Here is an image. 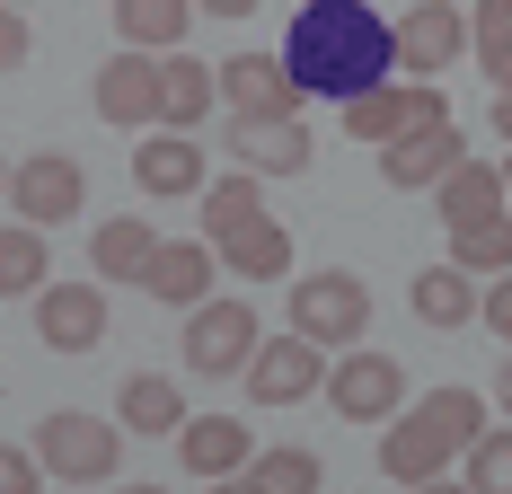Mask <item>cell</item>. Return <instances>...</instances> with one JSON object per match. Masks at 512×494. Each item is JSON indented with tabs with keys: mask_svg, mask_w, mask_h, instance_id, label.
Returning a JSON list of instances; mask_svg holds the SVG:
<instances>
[{
	"mask_svg": "<svg viewBox=\"0 0 512 494\" xmlns=\"http://www.w3.org/2000/svg\"><path fill=\"white\" fill-rule=\"evenodd\" d=\"M460 159H468L460 124H424V133H407V142H380V177H389L398 195H415V186H442Z\"/></svg>",
	"mask_w": 512,
	"mask_h": 494,
	"instance_id": "cell-16",
	"label": "cell"
},
{
	"mask_svg": "<svg viewBox=\"0 0 512 494\" xmlns=\"http://www.w3.org/2000/svg\"><path fill=\"white\" fill-rule=\"evenodd\" d=\"M221 265H230L239 283H283V274H292V230L265 212V221L239 230V239H221Z\"/></svg>",
	"mask_w": 512,
	"mask_h": 494,
	"instance_id": "cell-25",
	"label": "cell"
},
{
	"mask_svg": "<svg viewBox=\"0 0 512 494\" xmlns=\"http://www.w3.org/2000/svg\"><path fill=\"white\" fill-rule=\"evenodd\" d=\"M468 45H477V27H468V9H451V0H415L407 18H398V62H407V80H442Z\"/></svg>",
	"mask_w": 512,
	"mask_h": 494,
	"instance_id": "cell-11",
	"label": "cell"
},
{
	"mask_svg": "<svg viewBox=\"0 0 512 494\" xmlns=\"http://www.w3.org/2000/svg\"><path fill=\"white\" fill-rule=\"evenodd\" d=\"M424 124H451L442 80H380V89L345 98V133H354V142H407Z\"/></svg>",
	"mask_w": 512,
	"mask_h": 494,
	"instance_id": "cell-4",
	"label": "cell"
},
{
	"mask_svg": "<svg viewBox=\"0 0 512 494\" xmlns=\"http://www.w3.org/2000/svg\"><path fill=\"white\" fill-rule=\"evenodd\" d=\"M495 406H504V424H512V353H504V371H495Z\"/></svg>",
	"mask_w": 512,
	"mask_h": 494,
	"instance_id": "cell-38",
	"label": "cell"
},
{
	"mask_svg": "<svg viewBox=\"0 0 512 494\" xmlns=\"http://www.w3.org/2000/svg\"><path fill=\"white\" fill-rule=\"evenodd\" d=\"M256 477H265L274 494H327V486H318V450H301V442L265 450V459H256Z\"/></svg>",
	"mask_w": 512,
	"mask_h": 494,
	"instance_id": "cell-30",
	"label": "cell"
},
{
	"mask_svg": "<svg viewBox=\"0 0 512 494\" xmlns=\"http://www.w3.org/2000/svg\"><path fill=\"white\" fill-rule=\"evenodd\" d=\"M495 133L512 142V89H495Z\"/></svg>",
	"mask_w": 512,
	"mask_h": 494,
	"instance_id": "cell-40",
	"label": "cell"
},
{
	"mask_svg": "<svg viewBox=\"0 0 512 494\" xmlns=\"http://www.w3.org/2000/svg\"><path fill=\"white\" fill-rule=\"evenodd\" d=\"M195 9H212V18H248L256 0H195Z\"/></svg>",
	"mask_w": 512,
	"mask_h": 494,
	"instance_id": "cell-39",
	"label": "cell"
},
{
	"mask_svg": "<svg viewBox=\"0 0 512 494\" xmlns=\"http://www.w3.org/2000/svg\"><path fill=\"white\" fill-rule=\"evenodd\" d=\"M0 494H45V459L18 442H0Z\"/></svg>",
	"mask_w": 512,
	"mask_h": 494,
	"instance_id": "cell-31",
	"label": "cell"
},
{
	"mask_svg": "<svg viewBox=\"0 0 512 494\" xmlns=\"http://www.w3.org/2000/svg\"><path fill=\"white\" fill-rule=\"evenodd\" d=\"M221 274H230V265H221V247H212V239H159L151 274H142V292L168 300V309H204Z\"/></svg>",
	"mask_w": 512,
	"mask_h": 494,
	"instance_id": "cell-14",
	"label": "cell"
},
{
	"mask_svg": "<svg viewBox=\"0 0 512 494\" xmlns=\"http://www.w3.org/2000/svg\"><path fill=\"white\" fill-rule=\"evenodd\" d=\"M477 71H486L495 89H512V36H486V45H477Z\"/></svg>",
	"mask_w": 512,
	"mask_h": 494,
	"instance_id": "cell-33",
	"label": "cell"
},
{
	"mask_svg": "<svg viewBox=\"0 0 512 494\" xmlns=\"http://www.w3.org/2000/svg\"><path fill=\"white\" fill-rule=\"evenodd\" d=\"M9 9H27V0H9Z\"/></svg>",
	"mask_w": 512,
	"mask_h": 494,
	"instance_id": "cell-44",
	"label": "cell"
},
{
	"mask_svg": "<svg viewBox=\"0 0 512 494\" xmlns=\"http://www.w3.org/2000/svg\"><path fill=\"white\" fill-rule=\"evenodd\" d=\"M133 186H142L151 203L204 195V186H212V150H204V133H186V124H151V142H133Z\"/></svg>",
	"mask_w": 512,
	"mask_h": 494,
	"instance_id": "cell-9",
	"label": "cell"
},
{
	"mask_svg": "<svg viewBox=\"0 0 512 494\" xmlns=\"http://www.w3.org/2000/svg\"><path fill=\"white\" fill-rule=\"evenodd\" d=\"M195 27V0H115V36L142 53H177Z\"/></svg>",
	"mask_w": 512,
	"mask_h": 494,
	"instance_id": "cell-26",
	"label": "cell"
},
{
	"mask_svg": "<svg viewBox=\"0 0 512 494\" xmlns=\"http://www.w3.org/2000/svg\"><path fill=\"white\" fill-rule=\"evenodd\" d=\"M212 494H274V486H265L256 468H239V477H212Z\"/></svg>",
	"mask_w": 512,
	"mask_h": 494,
	"instance_id": "cell-36",
	"label": "cell"
},
{
	"mask_svg": "<svg viewBox=\"0 0 512 494\" xmlns=\"http://www.w3.org/2000/svg\"><path fill=\"white\" fill-rule=\"evenodd\" d=\"M407 300H415V318H424V327H468V318H486V300H477V274H468L460 256L424 265Z\"/></svg>",
	"mask_w": 512,
	"mask_h": 494,
	"instance_id": "cell-20",
	"label": "cell"
},
{
	"mask_svg": "<svg viewBox=\"0 0 512 494\" xmlns=\"http://www.w3.org/2000/svg\"><path fill=\"white\" fill-rule=\"evenodd\" d=\"M292 327H301V336H318L327 353L362 345V327H371V283H362V274H345V265H327V274L292 283Z\"/></svg>",
	"mask_w": 512,
	"mask_h": 494,
	"instance_id": "cell-5",
	"label": "cell"
},
{
	"mask_svg": "<svg viewBox=\"0 0 512 494\" xmlns=\"http://www.w3.org/2000/svg\"><path fill=\"white\" fill-rule=\"evenodd\" d=\"M212 98H221V62H195V53H159V124H186V133H204Z\"/></svg>",
	"mask_w": 512,
	"mask_h": 494,
	"instance_id": "cell-19",
	"label": "cell"
},
{
	"mask_svg": "<svg viewBox=\"0 0 512 494\" xmlns=\"http://www.w3.org/2000/svg\"><path fill=\"white\" fill-rule=\"evenodd\" d=\"M468 27H477V45H486V36H512V0H477Z\"/></svg>",
	"mask_w": 512,
	"mask_h": 494,
	"instance_id": "cell-35",
	"label": "cell"
},
{
	"mask_svg": "<svg viewBox=\"0 0 512 494\" xmlns=\"http://www.w3.org/2000/svg\"><path fill=\"white\" fill-rule=\"evenodd\" d=\"M98 115L115 124V133H151L159 124V53L124 45L115 62L98 71Z\"/></svg>",
	"mask_w": 512,
	"mask_h": 494,
	"instance_id": "cell-13",
	"label": "cell"
},
{
	"mask_svg": "<svg viewBox=\"0 0 512 494\" xmlns=\"http://www.w3.org/2000/svg\"><path fill=\"white\" fill-rule=\"evenodd\" d=\"M451 256H460L468 274H512V212H495V221H468V230H451Z\"/></svg>",
	"mask_w": 512,
	"mask_h": 494,
	"instance_id": "cell-28",
	"label": "cell"
},
{
	"mask_svg": "<svg viewBox=\"0 0 512 494\" xmlns=\"http://www.w3.org/2000/svg\"><path fill=\"white\" fill-rule=\"evenodd\" d=\"M124 494H168V486H124Z\"/></svg>",
	"mask_w": 512,
	"mask_h": 494,
	"instance_id": "cell-42",
	"label": "cell"
},
{
	"mask_svg": "<svg viewBox=\"0 0 512 494\" xmlns=\"http://www.w3.org/2000/svg\"><path fill=\"white\" fill-rule=\"evenodd\" d=\"M504 186H512V159H504Z\"/></svg>",
	"mask_w": 512,
	"mask_h": 494,
	"instance_id": "cell-43",
	"label": "cell"
},
{
	"mask_svg": "<svg viewBox=\"0 0 512 494\" xmlns=\"http://www.w3.org/2000/svg\"><path fill=\"white\" fill-rule=\"evenodd\" d=\"M221 98H230V115H301L309 89L283 53H230L221 62Z\"/></svg>",
	"mask_w": 512,
	"mask_h": 494,
	"instance_id": "cell-12",
	"label": "cell"
},
{
	"mask_svg": "<svg viewBox=\"0 0 512 494\" xmlns=\"http://www.w3.org/2000/svg\"><path fill=\"white\" fill-rule=\"evenodd\" d=\"M230 150H239V168H256V177H301L309 168L301 115H239L230 124Z\"/></svg>",
	"mask_w": 512,
	"mask_h": 494,
	"instance_id": "cell-17",
	"label": "cell"
},
{
	"mask_svg": "<svg viewBox=\"0 0 512 494\" xmlns=\"http://www.w3.org/2000/svg\"><path fill=\"white\" fill-rule=\"evenodd\" d=\"M177 459H186V477H239V468H256V433L239 424V415H195L186 433H177Z\"/></svg>",
	"mask_w": 512,
	"mask_h": 494,
	"instance_id": "cell-18",
	"label": "cell"
},
{
	"mask_svg": "<svg viewBox=\"0 0 512 494\" xmlns=\"http://www.w3.org/2000/svg\"><path fill=\"white\" fill-rule=\"evenodd\" d=\"M18 62H27V18L0 0V71H18Z\"/></svg>",
	"mask_w": 512,
	"mask_h": 494,
	"instance_id": "cell-32",
	"label": "cell"
},
{
	"mask_svg": "<svg viewBox=\"0 0 512 494\" xmlns=\"http://www.w3.org/2000/svg\"><path fill=\"white\" fill-rule=\"evenodd\" d=\"M239 380H248L256 406H301V397L327 389V345L301 336V327H283V336H265V345H256V362L239 371Z\"/></svg>",
	"mask_w": 512,
	"mask_h": 494,
	"instance_id": "cell-7",
	"label": "cell"
},
{
	"mask_svg": "<svg viewBox=\"0 0 512 494\" xmlns=\"http://www.w3.org/2000/svg\"><path fill=\"white\" fill-rule=\"evenodd\" d=\"M327 397H336V415L345 424H389L398 406H407V371L389 362V353H336V371H327Z\"/></svg>",
	"mask_w": 512,
	"mask_h": 494,
	"instance_id": "cell-10",
	"label": "cell"
},
{
	"mask_svg": "<svg viewBox=\"0 0 512 494\" xmlns=\"http://www.w3.org/2000/svg\"><path fill=\"white\" fill-rule=\"evenodd\" d=\"M115 424H124V433H186V389H177L168 371H133V380L115 389Z\"/></svg>",
	"mask_w": 512,
	"mask_h": 494,
	"instance_id": "cell-23",
	"label": "cell"
},
{
	"mask_svg": "<svg viewBox=\"0 0 512 494\" xmlns=\"http://www.w3.org/2000/svg\"><path fill=\"white\" fill-rule=\"evenodd\" d=\"M442 230H468V221H495V212H512V186H504V168H486V159H460L442 186Z\"/></svg>",
	"mask_w": 512,
	"mask_h": 494,
	"instance_id": "cell-22",
	"label": "cell"
},
{
	"mask_svg": "<svg viewBox=\"0 0 512 494\" xmlns=\"http://www.w3.org/2000/svg\"><path fill=\"white\" fill-rule=\"evenodd\" d=\"M256 345H265V327H256L248 300L212 292L204 309H186V362H195L204 380H239V371L256 362Z\"/></svg>",
	"mask_w": 512,
	"mask_h": 494,
	"instance_id": "cell-6",
	"label": "cell"
},
{
	"mask_svg": "<svg viewBox=\"0 0 512 494\" xmlns=\"http://www.w3.org/2000/svg\"><path fill=\"white\" fill-rule=\"evenodd\" d=\"M195 203H204V239H212V247L239 239L248 221H265V186H256V168H230V177H212Z\"/></svg>",
	"mask_w": 512,
	"mask_h": 494,
	"instance_id": "cell-27",
	"label": "cell"
},
{
	"mask_svg": "<svg viewBox=\"0 0 512 494\" xmlns=\"http://www.w3.org/2000/svg\"><path fill=\"white\" fill-rule=\"evenodd\" d=\"M36 336H45L53 353H98L106 283H45V292H36Z\"/></svg>",
	"mask_w": 512,
	"mask_h": 494,
	"instance_id": "cell-15",
	"label": "cell"
},
{
	"mask_svg": "<svg viewBox=\"0 0 512 494\" xmlns=\"http://www.w3.org/2000/svg\"><path fill=\"white\" fill-rule=\"evenodd\" d=\"M0 203H9V159H0Z\"/></svg>",
	"mask_w": 512,
	"mask_h": 494,
	"instance_id": "cell-41",
	"label": "cell"
},
{
	"mask_svg": "<svg viewBox=\"0 0 512 494\" xmlns=\"http://www.w3.org/2000/svg\"><path fill=\"white\" fill-rule=\"evenodd\" d=\"M407 494H477L468 477H424V486H407Z\"/></svg>",
	"mask_w": 512,
	"mask_h": 494,
	"instance_id": "cell-37",
	"label": "cell"
},
{
	"mask_svg": "<svg viewBox=\"0 0 512 494\" xmlns=\"http://www.w3.org/2000/svg\"><path fill=\"white\" fill-rule=\"evenodd\" d=\"M159 256V230L142 221V212H115V221H98V239H89V265H98V283H142Z\"/></svg>",
	"mask_w": 512,
	"mask_h": 494,
	"instance_id": "cell-21",
	"label": "cell"
},
{
	"mask_svg": "<svg viewBox=\"0 0 512 494\" xmlns=\"http://www.w3.org/2000/svg\"><path fill=\"white\" fill-rule=\"evenodd\" d=\"M477 424H486V397L477 389H424L407 415H389V433H380V477L389 486H424V477H442L451 459H468L477 442Z\"/></svg>",
	"mask_w": 512,
	"mask_h": 494,
	"instance_id": "cell-2",
	"label": "cell"
},
{
	"mask_svg": "<svg viewBox=\"0 0 512 494\" xmlns=\"http://www.w3.org/2000/svg\"><path fill=\"white\" fill-rule=\"evenodd\" d=\"M283 62L301 71L309 98H362L380 80H398V27L371 9V0H309L283 36Z\"/></svg>",
	"mask_w": 512,
	"mask_h": 494,
	"instance_id": "cell-1",
	"label": "cell"
},
{
	"mask_svg": "<svg viewBox=\"0 0 512 494\" xmlns=\"http://www.w3.org/2000/svg\"><path fill=\"white\" fill-rule=\"evenodd\" d=\"M486 327L512 345V274H495V283H486Z\"/></svg>",
	"mask_w": 512,
	"mask_h": 494,
	"instance_id": "cell-34",
	"label": "cell"
},
{
	"mask_svg": "<svg viewBox=\"0 0 512 494\" xmlns=\"http://www.w3.org/2000/svg\"><path fill=\"white\" fill-rule=\"evenodd\" d=\"M53 283V247L36 221H0V300H36Z\"/></svg>",
	"mask_w": 512,
	"mask_h": 494,
	"instance_id": "cell-24",
	"label": "cell"
},
{
	"mask_svg": "<svg viewBox=\"0 0 512 494\" xmlns=\"http://www.w3.org/2000/svg\"><path fill=\"white\" fill-rule=\"evenodd\" d=\"M36 459H45V477H62V486H106L115 459H124V424L62 406V415L36 424Z\"/></svg>",
	"mask_w": 512,
	"mask_h": 494,
	"instance_id": "cell-3",
	"label": "cell"
},
{
	"mask_svg": "<svg viewBox=\"0 0 512 494\" xmlns=\"http://www.w3.org/2000/svg\"><path fill=\"white\" fill-rule=\"evenodd\" d=\"M80 203H89V168H80L71 150H36V159L9 168V212L36 221V230H62Z\"/></svg>",
	"mask_w": 512,
	"mask_h": 494,
	"instance_id": "cell-8",
	"label": "cell"
},
{
	"mask_svg": "<svg viewBox=\"0 0 512 494\" xmlns=\"http://www.w3.org/2000/svg\"><path fill=\"white\" fill-rule=\"evenodd\" d=\"M468 486L477 494H512V424H495V433L468 442Z\"/></svg>",
	"mask_w": 512,
	"mask_h": 494,
	"instance_id": "cell-29",
	"label": "cell"
}]
</instances>
